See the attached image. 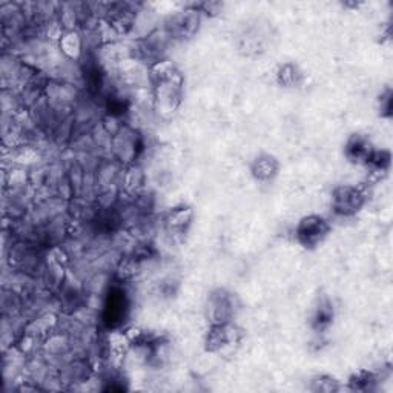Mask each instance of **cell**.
<instances>
[{
	"instance_id": "cell-4",
	"label": "cell",
	"mask_w": 393,
	"mask_h": 393,
	"mask_svg": "<svg viewBox=\"0 0 393 393\" xmlns=\"http://www.w3.org/2000/svg\"><path fill=\"white\" fill-rule=\"evenodd\" d=\"M240 339V330L233 326L232 321L217 323L210 328L206 338V349L210 352H218L228 349Z\"/></svg>"
},
{
	"instance_id": "cell-10",
	"label": "cell",
	"mask_w": 393,
	"mask_h": 393,
	"mask_svg": "<svg viewBox=\"0 0 393 393\" xmlns=\"http://www.w3.org/2000/svg\"><path fill=\"white\" fill-rule=\"evenodd\" d=\"M364 164L373 172H387L390 168V153L389 151L373 149Z\"/></svg>"
},
{
	"instance_id": "cell-1",
	"label": "cell",
	"mask_w": 393,
	"mask_h": 393,
	"mask_svg": "<svg viewBox=\"0 0 393 393\" xmlns=\"http://www.w3.org/2000/svg\"><path fill=\"white\" fill-rule=\"evenodd\" d=\"M330 223L321 215H307L295 228V238L305 249L318 247L330 233Z\"/></svg>"
},
{
	"instance_id": "cell-8",
	"label": "cell",
	"mask_w": 393,
	"mask_h": 393,
	"mask_svg": "<svg viewBox=\"0 0 393 393\" xmlns=\"http://www.w3.org/2000/svg\"><path fill=\"white\" fill-rule=\"evenodd\" d=\"M192 209L191 208H186V206H181V208H174L171 213L168 214L164 220L166 228L174 236H181V233H185L187 226L192 223Z\"/></svg>"
},
{
	"instance_id": "cell-12",
	"label": "cell",
	"mask_w": 393,
	"mask_h": 393,
	"mask_svg": "<svg viewBox=\"0 0 393 393\" xmlns=\"http://www.w3.org/2000/svg\"><path fill=\"white\" fill-rule=\"evenodd\" d=\"M301 79V74L298 72L297 66L292 63H286L278 71V82L282 83L283 86H295L298 85V82Z\"/></svg>"
},
{
	"instance_id": "cell-9",
	"label": "cell",
	"mask_w": 393,
	"mask_h": 393,
	"mask_svg": "<svg viewBox=\"0 0 393 393\" xmlns=\"http://www.w3.org/2000/svg\"><path fill=\"white\" fill-rule=\"evenodd\" d=\"M332 320H334V306L330 305L329 300L320 301V306L316 307V311L314 314L312 326L316 330H324L330 326Z\"/></svg>"
},
{
	"instance_id": "cell-2",
	"label": "cell",
	"mask_w": 393,
	"mask_h": 393,
	"mask_svg": "<svg viewBox=\"0 0 393 393\" xmlns=\"http://www.w3.org/2000/svg\"><path fill=\"white\" fill-rule=\"evenodd\" d=\"M366 205V194L361 187L352 185L338 186L332 194V209L339 217H352L358 214Z\"/></svg>"
},
{
	"instance_id": "cell-5",
	"label": "cell",
	"mask_w": 393,
	"mask_h": 393,
	"mask_svg": "<svg viewBox=\"0 0 393 393\" xmlns=\"http://www.w3.org/2000/svg\"><path fill=\"white\" fill-rule=\"evenodd\" d=\"M209 316L213 324L228 323L236 314V298L224 289H218L209 295Z\"/></svg>"
},
{
	"instance_id": "cell-13",
	"label": "cell",
	"mask_w": 393,
	"mask_h": 393,
	"mask_svg": "<svg viewBox=\"0 0 393 393\" xmlns=\"http://www.w3.org/2000/svg\"><path fill=\"white\" fill-rule=\"evenodd\" d=\"M375 384V376L372 373H367V372H361L357 376H353L350 380V387L353 390H370L372 389V385Z\"/></svg>"
},
{
	"instance_id": "cell-3",
	"label": "cell",
	"mask_w": 393,
	"mask_h": 393,
	"mask_svg": "<svg viewBox=\"0 0 393 393\" xmlns=\"http://www.w3.org/2000/svg\"><path fill=\"white\" fill-rule=\"evenodd\" d=\"M128 297L122 287H112L103 309V321L108 328H117L128 315Z\"/></svg>"
},
{
	"instance_id": "cell-14",
	"label": "cell",
	"mask_w": 393,
	"mask_h": 393,
	"mask_svg": "<svg viewBox=\"0 0 393 393\" xmlns=\"http://www.w3.org/2000/svg\"><path fill=\"white\" fill-rule=\"evenodd\" d=\"M316 384V387H314L315 392H332V390H338V385L337 381L334 378H329V376H318L316 380L314 381Z\"/></svg>"
},
{
	"instance_id": "cell-7",
	"label": "cell",
	"mask_w": 393,
	"mask_h": 393,
	"mask_svg": "<svg viewBox=\"0 0 393 393\" xmlns=\"http://www.w3.org/2000/svg\"><path fill=\"white\" fill-rule=\"evenodd\" d=\"M278 169H279L278 160L270 154L259 155L251 164L252 176L259 181H270L278 174Z\"/></svg>"
},
{
	"instance_id": "cell-6",
	"label": "cell",
	"mask_w": 393,
	"mask_h": 393,
	"mask_svg": "<svg viewBox=\"0 0 393 393\" xmlns=\"http://www.w3.org/2000/svg\"><path fill=\"white\" fill-rule=\"evenodd\" d=\"M372 151L373 148L366 137H362L360 134H355L346 145V157L349 158V162L352 163L364 164L367 162L369 155L372 154Z\"/></svg>"
},
{
	"instance_id": "cell-11",
	"label": "cell",
	"mask_w": 393,
	"mask_h": 393,
	"mask_svg": "<svg viewBox=\"0 0 393 393\" xmlns=\"http://www.w3.org/2000/svg\"><path fill=\"white\" fill-rule=\"evenodd\" d=\"M187 24H199V14H185V16H178L172 22V33H176L178 37H185L187 34H192L195 25Z\"/></svg>"
}]
</instances>
